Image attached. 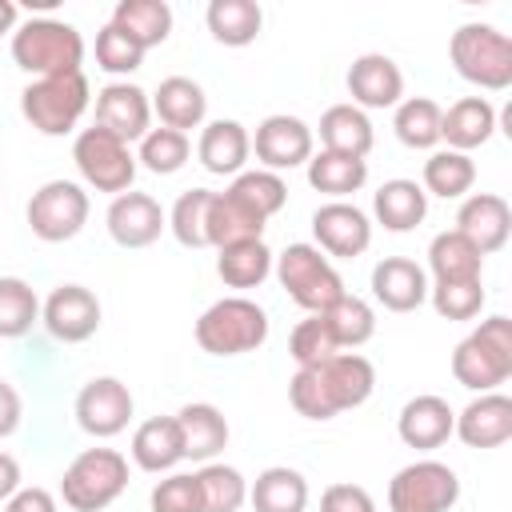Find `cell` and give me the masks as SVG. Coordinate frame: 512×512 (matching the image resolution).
Masks as SVG:
<instances>
[{"mask_svg":"<svg viewBox=\"0 0 512 512\" xmlns=\"http://www.w3.org/2000/svg\"><path fill=\"white\" fill-rule=\"evenodd\" d=\"M376 388V368L360 352H336L320 364L296 368L288 380V400L304 420H332L348 408H360Z\"/></svg>","mask_w":512,"mask_h":512,"instance_id":"1","label":"cell"},{"mask_svg":"<svg viewBox=\"0 0 512 512\" xmlns=\"http://www.w3.org/2000/svg\"><path fill=\"white\" fill-rule=\"evenodd\" d=\"M452 376L468 392H496L512 376V320L488 316L452 352Z\"/></svg>","mask_w":512,"mask_h":512,"instance_id":"2","label":"cell"},{"mask_svg":"<svg viewBox=\"0 0 512 512\" xmlns=\"http://www.w3.org/2000/svg\"><path fill=\"white\" fill-rule=\"evenodd\" d=\"M12 60L16 68L40 76H60V72H80L84 60V36L68 24V20H52V16H36L24 20L12 32Z\"/></svg>","mask_w":512,"mask_h":512,"instance_id":"3","label":"cell"},{"mask_svg":"<svg viewBox=\"0 0 512 512\" xmlns=\"http://www.w3.org/2000/svg\"><path fill=\"white\" fill-rule=\"evenodd\" d=\"M448 56H452V68L468 84H476L484 92L512 88V40L500 28L480 24V20L460 24L448 40Z\"/></svg>","mask_w":512,"mask_h":512,"instance_id":"4","label":"cell"},{"mask_svg":"<svg viewBox=\"0 0 512 512\" xmlns=\"http://www.w3.org/2000/svg\"><path fill=\"white\" fill-rule=\"evenodd\" d=\"M268 340V312L256 300L224 296L208 304L196 320V344L208 356H244Z\"/></svg>","mask_w":512,"mask_h":512,"instance_id":"5","label":"cell"},{"mask_svg":"<svg viewBox=\"0 0 512 512\" xmlns=\"http://www.w3.org/2000/svg\"><path fill=\"white\" fill-rule=\"evenodd\" d=\"M88 76L84 72H60V76H40L20 92V112L40 136H68L84 108H88Z\"/></svg>","mask_w":512,"mask_h":512,"instance_id":"6","label":"cell"},{"mask_svg":"<svg viewBox=\"0 0 512 512\" xmlns=\"http://www.w3.org/2000/svg\"><path fill=\"white\" fill-rule=\"evenodd\" d=\"M128 488V460L116 448H84L60 480V496L72 512H104Z\"/></svg>","mask_w":512,"mask_h":512,"instance_id":"7","label":"cell"},{"mask_svg":"<svg viewBox=\"0 0 512 512\" xmlns=\"http://www.w3.org/2000/svg\"><path fill=\"white\" fill-rule=\"evenodd\" d=\"M272 268H276V280L288 292V300L300 304L304 312H324L328 304H336L344 296L340 272L316 244H288L272 260Z\"/></svg>","mask_w":512,"mask_h":512,"instance_id":"8","label":"cell"},{"mask_svg":"<svg viewBox=\"0 0 512 512\" xmlns=\"http://www.w3.org/2000/svg\"><path fill=\"white\" fill-rule=\"evenodd\" d=\"M72 160H76L84 184L96 188V192L120 196V192H128L132 180H136V156H132V148H128L124 140H116L112 132L96 128V124L76 136Z\"/></svg>","mask_w":512,"mask_h":512,"instance_id":"9","label":"cell"},{"mask_svg":"<svg viewBox=\"0 0 512 512\" xmlns=\"http://www.w3.org/2000/svg\"><path fill=\"white\" fill-rule=\"evenodd\" d=\"M460 500V476L440 460H416L388 484L392 512H452Z\"/></svg>","mask_w":512,"mask_h":512,"instance_id":"10","label":"cell"},{"mask_svg":"<svg viewBox=\"0 0 512 512\" xmlns=\"http://www.w3.org/2000/svg\"><path fill=\"white\" fill-rule=\"evenodd\" d=\"M88 224V192L72 180H48L28 200V228L44 244H64Z\"/></svg>","mask_w":512,"mask_h":512,"instance_id":"11","label":"cell"},{"mask_svg":"<svg viewBox=\"0 0 512 512\" xmlns=\"http://www.w3.org/2000/svg\"><path fill=\"white\" fill-rule=\"evenodd\" d=\"M40 320L60 344H84L100 328V300L84 284H60L40 304Z\"/></svg>","mask_w":512,"mask_h":512,"instance_id":"12","label":"cell"},{"mask_svg":"<svg viewBox=\"0 0 512 512\" xmlns=\"http://www.w3.org/2000/svg\"><path fill=\"white\" fill-rule=\"evenodd\" d=\"M132 420V392L124 380L116 376H96L80 388L76 396V424L96 436V440H108L116 432H124Z\"/></svg>","mask_w":512,"mask_h":512,"instance_id":"13","label":"cell"},{"mask_svg":"<svg viewBox=\"0 0 512 512\" xmlns=\"http://www.w3.org/2000/svg\"><path fill=\"white\" fill-rule=\"evenodd\" d=\"M252 152L256 160L264 164V172H284V168H300L312 160V128L300 120V116H268L256 124V136H252Z\"/></svg>","mask_w":512,"mask_h":512,"instance_id":"14","label":"cell"},{"mask_svg":"<svg viewBox=\"0 0 512 512\" xmlns=\"http://www.w3.org/2000/svg\"><path fill=\"white\" fill-rule=\"evenodd\" d=\"M148 124H152V100L140 84H128V80H112L96 92V128L112 132L116 140L132 144V140H144L148 136Z\"/></svg>","mask_w":512,"mask_h":512,"instance_id":"15","label":"cell"},{"mask_svg":"<svg viewBox=\"0 0 512 512\" xmlns=\"http://www.w3.org/2000/svg\"><path fill=\"white\" fill-rule=\"evenodd\" d=\"M312 236H316V248L324 256H340V260H352L360 252H368L372 244V224L368 216L348 204V200H328L312 212Z\"/></svg>","mask_w":512,"mask_h":512,"instance_id":"16","label":"cell"},{"mask_svg":"<svg viewBox=\"0 0 512 512\" xmlns=\"http://www.w3.org/2000/svg\"><path fill=\"white\" fill-rule=\"evenodd\" d=\"M104 220H108V236L120 248H148V244L160 240V232L168 224L164 208L148 192H132V188L120 192V196H112Z\"/></svg>","mask_w":512,"mask_h":512,"instance_id":"17","label":"cell"},{"mask_svg":"<svg viewBox=\"0 0 512 512\" xmlns=\"http://www.w3.org/2000/svg\"><path fill=\"white\" fill-rule=\"evenodd\" d=\"M456 232L480 252V256H492L508 244V232H512V208L504 196L496 192H476L460 204L456 212Z\"/></svg>","mask_w":512,"mask_h":512,"instance_id":"18","label":"cell"},{"mask_svg":"<svg viewBox=\"0 0 512 512\" xmlns=\"http://www.w3.org/2000/svg\"><path fill=\"white\" fill-rule=\"evenodd\" d=\"M348 96L360 112L364 108H396L400 96H404V72L396 68L392 56L364 52L348 68Z\"/></svg>","mask_w":512,"mask_h":512,"instance_id":"19","label":"cell"},{"mask_svg":"<svg viewBox=\"0 0 512 512\" xmlns=\"http://www.w3.org/2000/svg\"><path fill=\"white\" fill-rule=\"evenodd\" d=\"M372 296L388 312H416L428 300V272L408 256H384L372 268Z\"/></svg>","mask_w":512,"mask_h":512,"instance_id":"20","label":"cell"},{"mask_svg":"<svg viewBox=\"0 0 512 512\" xmlns=\"http://www.w3.org/2000/svg\"><path fill=\"white\" fill-rule=\"evenodd\" d=\"M452 428H456V412L448 408L444 396H432V392L412 396V400L400 408V416H396L400 440H404L408 448H420V452L440 448V444L452 436Z\"/></svg>","mask_w":512,"mask_h":512,"instance_id":"21","label":"cell"},{"mask_svg":"<svg viewBox=\"0 0 512 512\" xmlns=\"http://www.w3.org/2000/svg\"><path fill=\"white\" fill-rule=\"evenodd\" d=\"M468 448H500L512 440V400L504 392H480L452 428Z\"/></svg>","mask_w":512,"mask_h":512,"instance_id":"22","label":"cell"},{"mask_svg":"<svg viewBox=\"0 0 512 512\" xmlns=\"http://www.w3.org/2000/svg\"><path fill=\"white\" fill-rule=\"evenodd\" d=\"M196 156L212 176H240L252 156V136L240 120H212L200 132Z\"/></svg>","mask_w":512,"mask_h":512,"instance_id":"23","label":"cell"},{"mask_svg":"<svg viewBox=\"0 0 512 512\" xmlns=\"http://www.w3.org/2000/svg\"><path fill=\"white\" fill-rule=\"evenodd\" d=\"M496 132V108L484 96H464L440 112V140H448L452 152H472L488 144Z\"/></svg>","mask_w":512,"mask_h":512,"instance_id":"24","label":"cell"},{"mask_svg":"<svg viewBox=\"0 0 512 512\" xmlns=\"http://www.w3.org/2000/svg\"><path fill=\"white\" fill-rule=\"evenodd\" d=\"M176 428H180V444H184V460H216V452H224L228 444V420L216 404H184L176 412Z\"/></svg>","mask_w":512,"mask_h":512,"instance_id":"25","label":"cell"},{"mask_svg":"<svg viewBox=\"0 0 512 512\" xmlns=\"http://www.w3.org/2000/svg\"><path fill=\"white\" fill-rule=\"evenodd\" d=\"M152 112L160 116L164 128L188 136V128H200V124H204L208 96H204V88H200L196 80H188V76H168V80H160V88H156V96H152Z\"/></svg>","mask_w":512,"mask_h":512,"instance_id":"26","label":"cell"},{"mask_svg":"<svg viewBox=\"0 0 512 512\" xmlns=\"http://www.w3.org/2000/svg\"><path fill=\"white\" fill-rule=\"evenodd\" d=\"M372 140H376L372 120L356 104H332L320 116V144H324V152H340V156L364 160L372 152Z\"/></svg>","mask_w":512,"mask_h":512,"instance_id":"27","label":"cell"},{"mask_svg":"<svg viewBox=\"0 0 512 512\" xmlns=\"http://www.w3.org/2000/svg\"><path fill=\"white\" fill-rule=\"evenodd\" d=\"M132 460L144 472H172L184 460L176 416H152L132 432Z\"/></svg>","mask_w":512,"mask_h":512,"instance_id":"28","label":"cell"},{"mask_svg":"<svg viewBox=\"0 0 512 512\" xmlns=\"http://www.w3.org/2000/svg\"><path fill=\"white\" fill-rule=\"evenodd\" d=\"M372 212L388 232H412L428 216V196L416 180H384L372 196Z\"/></svg>","mask_w":512,"mask_h":512,"instance_id":"29","label":"cell"},{"mask_svg":"<svg viewBox=\"0 0 512 512\" xmlns=\"http://www.w3.org/2000/svg\"><path fill=\"white\" fill-rule=\"evenodd\" d=\"M248 500L256 512H304L308 508V480L288 464H272L256 476V484L248 488Z\"/></svg>","mask_w":512,"mask_h":512,"instance_id":"30","label":"cell"},{"mask_svg":"<svg viewBox=\"0 0 512 512\" xmlns=\"http://www.w3.org/2000/svg\"><path fill=\"white\" fill-rule=\"evenodd\" d=\"M108 24H116L124 36H132L148 52V48H156V44L168 40V32H172V8L164 0H120L112 8V20Z\"/></svg>","mask_w":512,"mask_h":512,"instance_id":"31","label":"cell"},{"mask_svg":"<svg viewBox=\"0 0 512 512\" xmlns=\"http://www.w3.org/2000/svg\"><path fill=\"white\" fill-rule=\"evenodd\" d=\"M204 20H208V32H212L216 44L244 48V44H252L260 36L264 12H260L256 0H212L208 12H204Z\"/></svg>","mask_w":512,"mask_h":512,"instance_id":"32","label":"cell"},{"mask_svg":"<svg viewBox=\"0 0 512 512\" xmlns=\"http://www.w3.org/2000/svg\"><path fill=\"white\" fill-rule=\"evenodd\" d=\"M216 276L228 284V288H260L268 276H272V252L264 240H240V244H228V248H216Z\"/></svg>","mask_w":512,"mask_h":512,"instance_id":"33","label":"cell"},{"mask_svg":"<svg viewBox=\"0 0 512 512\" xmlns=\"http://www.w3.org/2000/svg\"><path fill=\"white\" fill-rule=\"evenodd\" d=\"M368 180V160H356V156H340V152H312L308 160V184L332 200H344L352 192H360Z\"/></svg>","mask_w":512,"mask_h":512,"instance_id":"34","label":"cell"},{"mask_svg":"<svg viewBox=\"0 0 512 512\" xmlns=\"http://www.w3.org/2000/svg\"><path fill=\"white\" fill-rule=\"evenodd\" d=\"M260 236H264V220L260 216H252L228 192H212V204H208V248H228V244H240V240H260Z\"/></svg>","mask_w":512,"mask_h":512,"instance_id":"35","label":"cell"},{"mask_svg":"<svg viewBox=\"0 0 512 512\" xmlns=\"http://www.w3.org/2000/svg\"><path fill=\"white\" fill-rule=\"evenodd\" d=\"M440 104L432 96H408L396 104V116H392V128H396V140L412 152H428L440 144Z\"/></svg>","mask_w":512,"mask_h":512,"instance_id":"36","label":"cell"},{"mask_svg":"<svg viewBox=\"0 0 512 512\" xmlns=\"http://www.w3.org/2000/svg\"><path fill=\"white\" fill-rule=\"evenodd\" d=\"M428 268L436 276V284H452V280H480V268H484V256L452 228V232H440L432 236L428 244Z\"/></svg>","mask_w":512,"mask_h":512,"instance_id":"37","label":"cell"},{"mask_svg":"<svg viewBox=\"0 0 512 512\" xmlns=\"http://www.w3.org/2000/svg\"><path fill=\"white\" fill-rule=\"evenodd\" d=\"M476 184V164L464 152L440 148L424 160V196H440V200H460L464 192H472Z\"/></svg>","mask_w":512,"mask_h":512,"instance_id":"38","label":"cell"},{"mask_svg":"<svg viewBox=\"0 0 512 512\" xmlns=\"http://www.w3.org/2000/svg\"><path fill=\"white\" fill-rule=\"evenodd\" d=\"M320 320L328 324L336 348H360V344H368L372 332H376V312H372V304L360 300V296H348V292H344L336 304H328V308L320 312Z\"/></svg>","mask_w":512,"mask_h":512,"instance_id":"39","label":"cell"},{"mask_svg":"<svg viewBox=\"0 0 512 512\" xmlns=\"http://www.w3.org/2000/svg\"><path fill=\"white\" fill-rule=\"evenodd\" d=\"M232 200H240L252 216H260L264 224L284 208L288 200V184L276 176V172H264V168H252V172H240L228 188H224Z\"/></svg>","mask_w":512,"mask_h":512,"instance_id":"40","label":"cell"},{"mask_svg":"<svg viewBox=\"0 0 512 512\" xmlns=\"http://www.w3.org/2000/svg\"><path fill=\"white\" fill-rule=\"evenodd\" d=\"M196 484H200V496H204V512H240L244 500H248V480L232 464L208 460L196 472Z\"/></svg>","mask_w":512,"mask_h":512,"instance_id":"41","label":"cell"},{"mask_svg":"<svg viewBox=\"0 0 512 512\" xmlns=\"http://www.w3.org/2000/svg\"><path fill=\"white\" fill-rule=\"evenodd\" d=\"M40 320V300L28 280L20 276H0V340H16L32 332Z\"/></svg>","mask_w":512,"mask_h":512,"instance_id":"42","label":"cell"},{"mask_svg":"<svg viewBox=\"0 0 512 512\" xmlns=\"http://www.w3.org/2000/svg\"><path fill=\"white\" fill-rule=\"evenodd\" d=\"M208 204L212 192L208 188H188L172 212H168V228L184 248H208Z\"/></svg>","mask_w":512,"mask_h":512,"instance_id":"43","label":"cell"},{"mask_svg":"<svg viewBox=\"0 0 512 512\" xmlns=\"http://www.w3.org/2000/svg\"><path fill=\"white\" fill-rule=\"evenodd\" d=\"M188 152H192V144H188L184 132L148 128V136L140 140V156H136V160H140L148 172H156V176H172V172H180V168L188 164Z\"/></svg>","mask_w":512,"mask_h":512,"instance_id":"44","label":"cell"},{"mask_svg":"<svg viewBox=\"0 0 512 512\" xmlns=\"http://www.w3.org/2000/svg\"><path fill=\"white\" fill-rule=\"evenodd\" d=\"M428 300L436 316L444 320H472L484 308V284L480 280H452V284H432Z\"/></svg>","mask_w":512,"mask_h":512,"instance_id":"45","label":"cell"},{"mask_svg":"<svg viewBox=\"0 0 512 512\" xmlns=\"http://www.w3.org/2000/svg\"><path fill=\"white\" fill-rule=\"evenodd\" d=\"M340 348L332 344V332L328 324L320 320V312H308V320H300L288 336V356L296 360V368H308V364H320L328 356H336Z\"/></svg>","mask_w":512,"mask_h":512,"instance_id":"46","label":"cell"},{"mask_svg":"<svg viewBox=\"0 0 512 512\" xmlns=\"http://www.w3.org/2000/svg\"><path fill=\"white\" fill-rule=\"evenodd\" d=\"M140 60H144V48H140L132 36H124L116 24H104V28L96 32V64H100L104 72L128 76V72L140 68Z\"/></svg>","mask_w":512,"mask_h":512,"instance_id":"47","label":"cell"},{"mask_svg":"<svg viewBox=\"0 0 512 512\" xmlns=\"http://www.w3.org/2000/svg\"><path fill=\"white\" fill-rule=\"evenodd\" d=\"M152 512H204V496L196 484V472H172L168 480H160L148 496Z\"/></svg>","mask_w":512,"mask_h":512,"instance_id":"48","label":"cell"},{"mask_svg":"<svg viewBox=\"0 0 512 512\" xmlns=\"http://www.w3.org/2000/svg\"><path fill=\"white\" fill-rule=\"evenodd\" d=\"M320 512H376V504L360 484H332L320 496Z\"/></svg>","mask_w":512,"mask_h":512,"instance_id":"49","label":"cell"},{"mask_svg":"<svg viewBox=\"0 0 512 512\" xmlns=\"http://www.w3.org/2000/svg\"><path fill=\"white\" fill-rule=\"evenodd\" d=\"M4 512H56V496L48 488H16L4 500Z\"/></svg>","mask_w":512,"mask_h":512,"instance_id":"50","label":"cell"},{"mask_svg":"<svg viewBox=\"0 0 512 512\" xmlns=\"http://www.w3.org/2000/svg\"><path fill=\"white\" fill-rule=\"evenodd\" d=\"M20 412H24L20 408V392L8 380H0V440L20 428Z\"/></svg>","mask_w":512,"mask_h":512,"instance_id":"51","label":"cell"},{"mask_svg":"<svg viewBox=\"0 0 512 512\" xmlns=\"http://www.w3.org/2000/svg\"><path fill=\"white\" fill-rule=\"evenodd\" d=\"M16 488H20V464H16V456L0 452V500H8Z\"/></svg>","mask_w":512,"mask_h":512,"instance_id":"52","label":"cell"},{"mask_svg":"<svg viewBox=\"0 0 512 512\" xmlns=\"http://www.w3.org/2000/svg\"><path fill=\"white\" fill-rule=\"evenodd\" d=\"M16 4L12 0H0V36H8V32H16Z\"/></svg>","mask_w":512,"mask_h":512,"instance_id":"53","label":"cell"}]
</instances>
